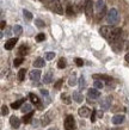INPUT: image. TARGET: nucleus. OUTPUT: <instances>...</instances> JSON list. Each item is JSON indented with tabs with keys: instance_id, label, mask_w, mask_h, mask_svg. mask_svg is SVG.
Masks as SVG:
<instances>
[{
	"instance_id": "nucleus-11",
	"label": "nucleus",
	"mask_w": 129,
	"mask_h": 130,
	"mask_svg": "<svg viewBox=\"0 0 129 130\" xmlns=\"http://www.w3.org/2000/svg\"><path fill=\"white\" fill-rule=\"evenodd\" d=\"M90 112H91V110L87 106H82L78 110V113L80 117H87V116L90 115Z\"/></svg>"
},
{
	"instance_id": "nucleus-37",
	"label": "nucleus",
	"mask_w": 129,
	"mask_h": 130,
	"mask_svg": "<svg viewBox=\"0 0 129 130\" xmlns=\"http://www.w3.org/2000/svg\"><path fill=\"white\" fill-rule=\"evenodd\" d=\"M85 78L84 76H80V79H79V85H80V88H82V87L85 86Z\"/></svg>"
},
{
	"instance_id": "nucleus-44",
	"label": "nucleus",
	"mask_w": 129,
	"mask_h": 130,
	"mask_svg": "<svg viewBox=\"0 0 129 130\" xmlns=\"http://www.w3.org/2000/svg\"><path fill=\"white\" fill-rule=\"evenodd\" d=\"M39 1H42V3H43V1H44V0H39Z\"/></svg>"
},
{
	"instance_id": "nucleus-16",
	"label": "nucleus",
	"mask_w": 129,
	"mask_h": 130,
	"mask_svg": "<svg viewBox=\"0 0 129 130\" xmlns=\"http://www.w3.org/2000/svg\"><path fill=\"white\" fill-rule=\"evenodd\" d=\"M73 100H75L77 103H82V100H84V97H82V94L80 93V92H73Z\"/></svg>"
},
{
	"instance_id": "nucleus-22",
	"label": "nucleus",
	"mask_w": 129,
	"mask_h": 130,
	"mask_svg": "<svg viewBox=\"0 0 129 130\" xmlns=\"http://www.w3.org/2000/svg\"><path fill=\"white\" fill-rule=\"evenodd\" d=\"M27 51H29V49H27L26 45H20L18 53H19V55L24 56V55H26V54H27Z\"/></svg>"
},
{
	"instance_id": "nucleus-1",
	"label": "nucleus",
	"mask_w": 129,
	"mask_h": 130,
	"mask_svg": "<svg viewBox=\"0 0 129 130\" xmlns=\"http://www.w3.org/2000/svg\"><path fill=\"white\" fill-rule=\"evenodd\" d=\"M120 20V14H118V11L116 8H111L109 10L108 14H106V22L110 24V25H115V24L118 23Z\"/></svg>"
},
{
	"instance_id": "nucleus-35",
	"label": "nucleus",
	"mask_w": 129,
	"mask_h": 130,
	"mask_svg": "<svg viewBox=\"0 0 129 130\" xmlns=\"http://www.w3.org/2000/svg\"><path fill=\"white\" fill-rule=\"evenodd\" d=\"M35 24L38 26V28H43V26L46 25V24H44V22H43V20H41V19H36L35 20Z\"/></svg>"
},
{
	"instance_id": "nucleus-28",
	"label": "nucleus",
	"mask_w": 129,
	"mask_h": 130,
	"mask_svg": "<svg viewBox=\"0 0 129 130\" xmlns=\"http://www.w3.org/2000/svg\"><path fill=\"white\" fill-rule=\"evenodd\" d=\"M25 72H26V71H25L24 68H23V69H20V71L18 72V79H19V81H23V80H24V78H25Z\"/></svg>"
},
{
	"instance_id": "nucleus-26",
	"label": "nucleus",
	"mask_w": 129,
	"mask_h": 130,
	"mask_svg": "<svg viewBox=\"0 0 129 130\" xmlns=\"http://www.w3.org/2000/svg\"><path fill=\"white\" fill-rule=\"evenodd\" d=\"M66 64H67V63H66V60L62 57V59L59 60V62H58V67H59L60 69H63V68L66 67Z\"/></svg>"
},
{
	"instance_id": "nucleus-36",
	"label": "nucleus",
	"mask_w": 129,
	"mask_h": 130,
	"mask_svg": "<svg viewBox=\"0 0 129 130\" xmlns=\"http://www.w3.org/2000/svg\"><path fill=\"white\" fill-rule=\"evenodd\" d=\"M66 12H67L68 16H72V14H73V7H72V5H67Z\"/></svg>"
},
{
	"instance_id": "nucleus-3",
	"label": "nucleus",
	"mask_w": 129,
	"mask_h": 130,
	"mask_svg": "<svg viewBox=\"0 0 129 130\" xmlns=\"http://www.w3.org/2000/svg\"><path fill=\"white\" fill-rule=\"evenodd\" d=\"M50 5H51V10H53L54 12L59 13V14H62V13H63L62 5H61V3H60L59 0H55V1H53Z\"/></svg>"
},
{
	"instance_id": "nucleus-24",
	"label": "nucleus",
	"mask_w": 129,
	"mask_h": 130,
	"mask_svg": "<svg viewBox=\"0 0 129 130\" xmlns=\"http://www.w3.org/2000/svg\"><path fill=\"white\" fill-rule=\"evenodd\" d=\"M23 16L26 20H32V13L31 12H29L27 10H24L23 11Z\"/></svg>"
},
{
	"instance_id": "nucleus-12",
	"label": "nucleus",
	"mask_w": 129,
	"mask_h": 130,
	"mask_svg": "<svg viewBox=\"0 0 129 130\" xmlns=\"http://www.w3.org/2000/svg\"><path fill=\"white\" fill-rule=\"evenodd\" d=\"M110 105H111V98L108 97L105 100H103L101 103V106H102V110H109L110 109Z\"/></svg>"
},
{
	"instance_id": "nucleus-41",
	"label": "nucleus",
	"mask_w": 129,
	"mask_h": 130,
	"mask_svg": "<svg viewBox=\"0 0 129 130\" xmlns=\"http://www.w3.org/2000/svg\"><path fill=\"white\" fill-rule=\"evenodd\" d=\"M41 93H42L43 95H46V97H48V94H49L47 90H41Z\"/></svg>"
},
{
	"instance_id": "nucleus-29",
	"label": "nucleus",
	"mask_w": 129,
	"mask_h": 130,
	"mask_svg": "<svg viewBox=\"0 0 129 130\" xmlns=\"http://www.w3.org/2000/svg\"><path fill=\"white\" fill-rule=\"evenodd\" d=\"M93 85H94V87H96V88H98V90H101V88H103V87H104V84L102 83V80H96Z\"/></svg>"
},
{
	"instance_id": "nucleus-45",
	"label": "nucleus",
	"mask_w": 129,
	"mask_h": 130,
	"mask_svg": "<svg viewBox=\"0 0 129 130\" xmlns=\"http://www.w3.org/2000/svg\"><path fill=\"white\" fill-rule=\"evenodd\" d=\"M49 130H56V129H49Z\"/></svg>"
},
{
	"instance_id": "nucleus-43",
	"label": "nucleus",
	"mask_w": 129,
	"mask_h": 130,
	"mask_svg": "<svg viewBox=\"0 0 129 130\" xmlns=\"http://www.w3.org/2000/svg\"><path fill=\"white\" fill-rule=\"evenodd\" d=\"M125 61H127V62H129V53L125 55Z\"/></svg>"
},
{
	"instance_id": "nucleus-14",
	"label": "nucleus",
	"mask_w": 129,
	"mask_h": 130,
	"mask_svg": "<svg viewBox=\"0 0 129 130\" xmlns=\"http://www.w3.org/2000/svg\"><path fill=\"white\" fill-rule=\"evenodd\" d=\"M93 79H96V80H104V81H108V83L111 81V78L108 76V75H104V74H94Z\"/></svg>"
},
{
	"instance_id": "nucleus-27",
	"label": "nucleus",
	"mask_w": 129,
	"mask_h": 130,
	"mask_svg": "<svg viewBox=\"0 0 129 130\" xmlns=\"http://www.w3.org/2000/svg\"><path fill=\"white\" fill-rule=\"evenodd\" d=\"M68 85H69V86H75V85H77V78H75L74 74L69 78V80H68Z\"/></svg>"
},
{
	"instance_id": "nucleus-6",
	"label": "nucleus",
	"mask_w": 129,
	"mask_h": 130,
	"mask_svg": "<svg viewBox=\"0 0 129 130\" xmlns=\"http://www.w3.org/2000/svg\"><path fill=\"white\" fill-rule=\"evenodd\" d=\"M87 95H89V98L90 99H97L101 97V92L98 91V88H90V90L87 91Z\"/></svg>"
},
{
	"instance_id": "nucleus-34",
	"label": "nucleus",
	"mask_w": 129,
	"mask_h": 130,
	"mask_svg": "<svg viewBox=\"0 0 129 130\" xmlns=\"http://www.w3.org/2000/svg\"><path fill=\"white\" fill-rule=\"evenodd\" d=\"M7 113H8V107L6 106V105H3V106H1V115H3V116H6Z\"/></svg>"
},
{
	"instance_id": "nucleus-19",
	"label": "nucleus",
	"mask_w": 129,
	"mask_h": 130,
	"mask_svg": "<svg viewBox=\"0 0 129 130\" xmlns=\"http://www.w3.org/2000/svg\"><path fill=\"white\" fill-rule=\"evenodd\" d=\"M32 116H34V111H30V112L25 113V115H24V117H23V122L24 123H30V122H31Z\"/></svg>"
},
{
	"instance_id": "nucleus-31",
	"label": "nucleus",
	"mask_w": 129,
	"mask_h": 130,
	"mask_svg": "<svg viewBox=\"0 0 129 130\" xmlns=\"http://www.w3.org/2000/svg\"><path fill=\"white\" fill-rule=\"evenodd\" d=\"M49 122H50V119H49V115H46L44 117H42V124L43 125H47Z\"/></svg>"
},
{
	"instance_id": "nucleus-8",
	"label": "nucleus",
	"mask_w": 129,
	"mask_h": 130,
	"mask_svg": "<svg viewBox=\"0 0 129 130\" xmlns=\"http://www.w3.org/2000/svg\"><path fill=\"white\" fill-rule=\"evenodd\" d=\"M17 37H15V38H10L8 41H6V43H5V49L6 50H11V49H13L15 48V45H16L17 43Z\"/></svg>"
},
{
	"instance_id": "nucleus-18",
	"label": "nucleus",
	"mask_w": 129,
	"mask_h": 130,
	"mask_svg": "<svg viewBox=\"0 0 129 130\" xmlns=\"http://www.w3.org/2000/svg\"><path fill=\"white\" fill-rule=\"evenodd\" d=\"M51 81H53V73H51V72H48L47 74H44L43 83L44 84H50Z\"/></svg>"
},
{
	"instance_id": "nucleus-39",
	"label": "nucleus",
	"mask_w": 129,
	"mask_h": 130,
	"mask_svg": "<svg viewBox=\"0 0 129 130\" xmlns=\"http://www.w3.org/2000/svg\"><path fill=\"white\" fill-rule=\"evenodd\" d=\"M96 113H97V111H96V110L92 111V115H91V122H92V123L96 122Z\"/></svg>"
},
{
	"instance_id": "nucleus-5",
	"label": "nucleus",
	"mask_w": 129,
	"mask_h": 130,
	"mask_svg": "<svg viewBox=\"0 0 129 130\" xmlns=\"http://www.w3.org/2000/svg\"><path fill=\"white\" fill-rule=\"evenodd\" d=\"M85 12L86 14L89 17L92 16V13H93V3H92V0H86L85 3Z\"/></svg>"
},
{
	"instance_id": "nucleus-33",
	"label": "nucleus",
	"mask_w": 129,
	"mask_h": 130,
	"mask_svg": "<svg viewBox=\"0 0 129 130\" xmlns=\"http://www.w3.org/2000/svg\"><path fill=\"white\" fill-rule=\"evenodd\" d=\"M46 40V36H44V34H38V35L36 36V41L37 42H42V41Z\"/></svg>"
},
{
	"instance_id": "nucleus-17",
	"label": "nucleus",
	"mask_w": 129,
	"mask_h": 130,
	"mask_svg": "<svg viewBox=\"0 0 129 130\" xmlns=\"http://www.w3.org/2000/svg\"><path fill=\"white\" fill-rule=\"evenodd\" d=\"M105 8V3H104V0H97V3H96V10L98 12L103 11Z\"/></svg>"
},
{
	"instance_id": "nucleus-9",
	"label": "nucleus",
	"mask_w": 129,
	"mask_h": 130,
	"mask_svg": "<svg viewBox=\"0 0 129 130\" xmlns=\"http://www.w3.org/2000/svg\"><path fill=\"white\" fill-rule=\"evenodd\" d=\"M125 117L123 115H116V116H113L112 117V123L115 125H118V124H122V123L124 122Z\"/></svg>"
},
{
	"instance_id": "nucleus-13",
	"label": "nucleus",
	"mask_w": 129,
	"mask_h": 130,
	"mask_svg": "<svg viewBox=\"0 0 129 130\" xmlns=\"http://www.w3.org/2000/svg\"><path fill=\"white\" fill-rule=\"evenodd\" d=\"M44 64H46L44 59H42V57H37V59L35 60V62H34V67L35 68H42V67H44Z\"/></svg>"
},
{
	"instance_id": "nucleus-30",
	"label": "nucleus",
	"mask_w": 129,
	"mask_h": 130,
	"mask_svg": "<svg viewBox=\"0 0 129 130\" xmlns=\"http://www.w3.org/2000/svg\"><path fill=\"white\" fill-rule=\"evenodd\" d=\"M23 57H17V59H15V61H13V64H15V67H18V66H20L22 64V62H23Z\"/></svg>"
},
{
	"instance_id": "nucleus-40",
	"label": "nucleus",
	"mask_w": 129,
	"mask_h": 130,
	"mask_svg": "<svg viewBox=\"0 0 129 130\" xmlns=\"http://www.w3.org/2000/svg\"><path fill=\"white\" fill-rule=\"evenodd\" d=\"M61 84H62V80H59L58 83L55 84V88H60V86H61Z\"/></svg>"
},
{
	"instance_id": "nucleus-38",
	"label": "nucleus",
	"mask_w": 129,
	"mask_h": 130,
	"mask_svg": "<svg viewBox=\"0 0 129 130\" xmlns=\"http://www.w3.org/2000/svg\"><path fill=\"white\" fill-rule=\"evenodd\" d=\"M75 63H77V66H78V67H81L82 64H84V61H82V59L77 57V59H75Z\"/></svg>"
},
{
	"instance_id": "nucleus-20",
	"label": "nucleus",
	"mask_w": 129,
	"mask_h": 130,
	"mask_svg": "<svg viewBox=\"0 0 129 130\" xmlns=\"http://www.w3.org/2000/svg\"><path fill=\"white\" fill-rule=\"evenodd\" d=\"M20 111H22L24 115L27 113V112H30V111H32L31 110V105H30V104H23L22 107H20Z\"/></svg>"
},
{
	"instance_id": "nucleus-23",
	"label": "nucleus",
	"mask_w": 129,
	"mask_h": 130,
	"mask_svg": "<svg viewBox=\"0 0 129 130\" xmlns=\"http://www.w3.org/2000/svg\"><path fill=\"white\" fill-rule=\"evenodd\" d=\"M13 32H15V35L16 36H19V35H22L23 29H22L20 25H15V28H13Z\"/></svg>"
},
{
	"instance_id": "nucleus-2",
	"label": "nucleus",
	"mask_w": 129,
	"mask_h": 130,
	"mask_svg": "<svg viewBox=\"0 0 129 130\" xmlns=\"http://www.w3.org/2000/svg\"><path fill=\"white\" fill-rule=\"evenodd\" d=\"M65 128L66 130H75V121L72 115H68L65 119Z\"/></svg>"
},
{
	"instance_id": "nucleus-42",
	"label": "nucleus",
	"mask_w": 129,
	"mask_h": 130,
	"mask_svg": "<svg viewBox=\"0 0 129 130\" xmlns=\"http://www.w3.org/2000/svg\"><path fill=\"white\" fill-rule=\"evenodd\" d=\"M5 20H1V30H4V28H5Z\"/></svg>"
},
{
	"instance_id": "nucleus-15",
	"label": "nucleus",
	"mask_w": 129,
	"mask_h": 130,
	"mask_svg": "<svg viewBox=\"0 0 129 130\" xmlns=\"http://www.w3.org/2000/svg\"><path fill=\"white\" fill-rule=\"evenodd\" d=\"M29 98H30V100H31L34 104H36L38 107H41V102H39L38 97H37L35 93H30V94H29Z\"/></svg>"
},
{
	"instance_id": "nucleus-10",
	"label": "nucleus",
	"mask_w": 129,
	"mask_h": 130,
	"mask_svg": "<svg viewBox=\"0 0 129 130\" xmlns=\"http://www.w3.org/2000/svg\"><path fill=\"white\" fill-rule=\"evenodd\" d=\"M10 123H11L12 128H15V129H18L20 125V119L17 117V116H12L11 119H10Z\"/></svg>"
},
{
	"instance_id": "nucleus-4",
	"label": "nucleus",
	"mask_w": 129,
	"mask_h": 130,
	"mask_svg": "<svg viewBox=\"0 0 129 130\" xmlns=\"http://www.w3.org/2000/svg\"><path fill=\"white\" fill-rule=\"evenodd\" d=\"M112 29L113 28H111V26H102V28L99 29V34L104 37V38H109V36H110V34H111V31H112Z\"/></svg>"
},
{
	"instance_id": "nucleus-7",
	"label": "nucleus",
	"mask_w": 129,
	"mask_h": 130,
	"mask_svg": "<svg viewBox=\"0 0 129 130\" xmlns=\"http://www.w3.org/2000/svg\"><path fill=\"white\" fill-rule=\"evenodd\" d=\"M29 76H30V79H31L32 81H38V80L41 79V71H38V69H34V71L30 72Z\"/></svg>"
},
{
	"instance_id": "nucleus-32",
	"label": "nucleus",
	"mask_w": 129,
	"mask_h": 130,
	"mask_svg": "<svg viewBox=\"0 0 129 130\" xmlns=\"http://www.w3.org/2000/svg\"><path fill=\"white\" fill-rule=\"evenodd\" d=\"M55 57V53H47L46 54V60H48V61H50V60H53Z\"/></svg>"
},
{
	"instance_id": "nucleus-21",
	"label": "nucleus",
	"mask_w": 129,
	"mask_h": 130,
	"mask_svg": "<svg viewBox=\"0 0 129 130\" xmlns=\"http://www.w3.org/2000/svg\"><path fill=\"white\" fill-rule=\"evenodd\" d=\"M24 104V99H20V100H17V102L12 103L11 104V107L12 109H19V107H22V105Z\"/></svg>"
},
{
	"instance_id": "nucleus-25",
	"label": "nucleus",
	"mask_w": 129,
	"mask_h": 130,
	"mask_svg": "<svg viewBox=\"0 0 129 130\" xmlns=\"http://www.w3.org/2000/svg\"><path fill=\"white\" fill-rule=\"evenodd\" d=\"M61 99H62V102L65 103V104H67V105H69L70 104V97L68 94H66V93L61 95Z\"/></svg>"
}]
</instances>
